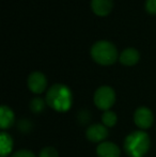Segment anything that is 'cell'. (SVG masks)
<instances>
[{
	"label": "cell",
	"mask_w": 156,
	"mask_h": 157,
	"mask_svg": "<svg viewBox=\"0 0 156 157\" xmlns=\"http://www.w3.org/2000/svg\"><path fill=\"white\" fill-rule=\"evenodd\" d=\"M46 104L58 112H65L71 109L73 94L70 88L62 83H55L48 89L45 97Z\"/></svg>",
	"instance_id": "obj_1"
},
{
	"label": "cell",
	"mask_w": 156,
	"mask_h": 157,
	"mask_svg": "<svg viewBox=\"0 0 156 157\" xmlns=\"http://www.w3.org/2000/svg\"><path fill=\"white\" fill-rule=\"evenodd\" d=\"M108 134L107 127L103 124H92L86 130V136L91 142H104Z\"/></svg>",
	"instance_id": "obj_7"
},
{
	"label": "cell",
	"mask_w": 156,
	"mask_h": 157,
	"mask_svg": "<svg viewBox=\"0 0 156 157\" xmlns=\"http://www.w3.org/2000/svg\"><path fill=\"white\" fill-rule=\"evenodd\" d=\"M15 122L14 112L12 111L10 107L6 105H2L0 108V127L2 129H8L12 127Z\"/></svg>",
	"instance_id": "obj_11"
},
{
	"label": "cell",
	"mask_w": 156,
	"mask_h": 157,
	"mask_svg": "<svg viewBox=\"0 0 156 157\" xmlns=\"http://www.w3.org/2000/svg\"><path fill=\"white\" fill-rule=\"evenodd\" d=\"M13 149V139L11 135L6 132H1L0 134V154L1 157H6L12 152Z\"/></svg>",
	"instance_id": "obj_12"
},
{
	"label": "cell",
	"mask_w": 156,
	"mask_h": 157,
	"mask_svg": "<svg viewBox=\"0 0 156 157\" xmlns=\"http://www.w3.org/2000/svg\"><path fill=\"white\" fill-rule=\"evenodd\" d=\"M91 57L97 64L111 65L119 59L118 49L111 42L102 40L94 43L91 47Z\"/></svg>",
	"instance_id": "obj_3"
},
{
	"label": "cell",
	"mask_w": 156,
	"mask_h": 157,
	"mask_svg": "<svg viewBox=\"0 0 156 157\" xmlns=\"http://www.w3.org/2000/svg\"><path fill=\"white\" fill-rule=\"evenodd\" d=\"M139 59H140L139 52H138L136 48H133V47L125 48L120 54V57H119L120 62L122 63L123 65H126V66L135 65V64L138 63Z\"/></svg>",
	"instance_id": "obj_10"
},
{
	"label": "cell",
	"mask_w": 156,
	"mask_h": 157,
	"mask_svg": "<svg viewBox=\"0 0 156 157\" xmlns=\"http://www.w3.org/2000/svg\"><path fill=\"white\" fill-rule=\"evenodd\" d=\"M150 145V137L143 130L131 132L124 140V150L131 157H143L148 153Z\"/></svg>",
	"instance_id": "obj_2"
},
{
	"label": "cell",
	"mask_w": 156,
	"mask_h": 157,
	"mask_svg": "<svg viewBox=\"0 0 156 157\" xmlns=\"http://www.w3.org/2000/svg\"><path fill=\"white\" fill-rule=\"evenodd\" d=\"M134 122L141 129H148L153 125L154 116L153 112L148 107H139L135 110Z\"/></svg>",
	"instance_id": "obj_5"
},
{
	"label": "cell",
	"mask_w": 156,
	"mask_h": 157,
	"mask_svg": "<svg viewBox=\"0 0 156 157\" xmlns=\"http://www.w3.org/2000/svg\"><path fill=\"white\" fill-rule=\"evenodd\" d=\"M93 101L98 109L107 111L112 107L116 101L115 90L108 86H102L95 91Z\"/></svg>",
	"instance_id": "obj_4"
},
{
	"label": "cell",
	"mask_w": 156,
	"mask_h": 157,
	"mask_svg": "<svg viewBox=\"0 0 156 157\" xmlns=\"http://www.w3.org/2000/svg\"><path fill=\"white\" fill-rule=\"evenodd\" d=\"M96 154L98 157H120V147L113 142L104 141L96 147Z\"/></svg>",
	"instance_id": "obj_9"
},
{
	"label": "cell",
	"mask_w": 156,
	"mask_h": 157,
	"mask_svg": "<svg viewBox=\"0 0 156 157\" xmlns=\"http://www.w3.org/2000/svg\"><path fill=\"white\" fill-rule=\"evenodd\" d=\"M118 117L116 114V112L111 111V110H107L102 114V122L103 125H105L106 127H112L117 124Z\"/></svg>",
	"instance_id": "obj_13"
},
{
	"label": "cell",
	"mask_w": 156,
	"mask_h": 157,
	"mask_svg": "<svg viewBox=\"0 0 156 157\" xmlns=\"http://www.w3.org/2000/svg\"><path fill=\"white\" fill-rule=\"evenodd\" d=\"M11 157H36V155L28 150H19V151L15 152Z\"/></svg>",
	"instance_id": "obj_17"
},
{
	"label": "cell",
	"mask_w": 156,
	"mask_h": 157,
	"mask_svg": "<svg viewBox=\"0 0 156 157\" xmlns=\"http://www.w3.org/2000/svg\"><path fill=\"white\" fill-rule=\"evenodd\" d=\"M146 10L149 14L156 15V0H146Z\"/></svg>",
	"instance_id": "obj_16"
},
{
	"label": "cell",
	"mask_w": 156,
	"mask_h": 157,
	"mask_svg": "<svg viewBox=\"0 0 156 157\" xmlns=\"http://www.w3.org/2000/svg\"><path fill=\"white\" fill-rule=\"evenodd\" d=\"M91 9L95 15L105 17L113 9V0H91Z\"/></svg>",
	"instance_id": "obj_8"
},
{
	"label": "cell",
	"mask_w": 156,
	"mask_h": 157,
	"mask_svg": "<svg viewBox=\"0 0 156 157\" xmlns=\"http://www.w3.org/2000/svg\"><path fill=\"white\" fill-rule=\"evenodd\" d=\"M28 88L34 94H41L47 87V79L41 72H32L28 77Z\"/></svg>",
	"instance_id": "obj_6"
},
{
	"label": "cell",
	"mask_w": 156,
	"mask_h": 157,
	"mask_svg": "<svg viewBox=\"0 0 156 157\" xmlns=\"http://www.w3.org/2000/svg\"><path fill=\"white\" fill-rule=\"evenodd\" d=\"M58 152L55 147H46L43 150H41L39 154V157H58Z\"/></svg>",
	"instance_id": "obj_15"
},
{
	"label": "cell",
	"mask_w": 156,
	"mask_h": 157,
	"mask_svg": "<svg viewBox=\"0 0 156 157\" xmlns=\"http://www.w3.org/2000/svg\"><path fill=\"white\" fill-rule=\"evenodd\" d=\"M45 104L46 101H44L43 98H41V97H34L30 101V109L34 113H41L44 110V108H45Z\"/></svg>",
	"instance_id": "obj_14"
}]
</instances>
